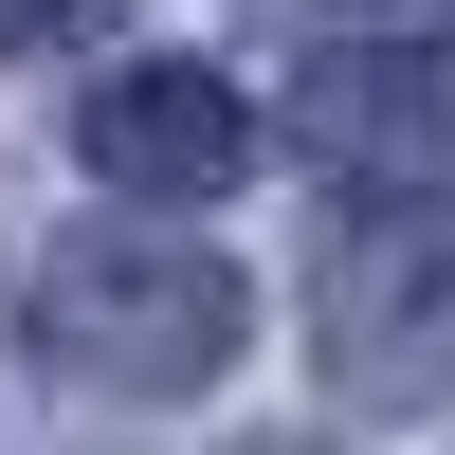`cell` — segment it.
<instances>
[{
    "mask_svg": "<svg viewBox=\"0 0 455 455\" xmlns=\"http://www.w3.org/2000/svg\"><path fill=\"white\" fill-rule=\"evenodd\" d=\"M19 310H36V347H55L73 383H109V401H201L219 364L255 347V291L219 274L201 237H146V219L55 237V255L19 274Z\"/></svg>",
    "mask_w": 455,
    "mask_h": 455,
    "instance_id": "obj_1",
    "label": "cell"
},
{
    "mask_svg": "<svg viewBox=\"0 0 455 455\" xmlns=\"http://www.w3.org/2000/svg\"><path fill=\"white\" fill-rule=\"evenodd\" d=\"M310 310H328V383H347V401H383V419L455 401V237H437L419 201L347 219L328 274H310Z\"/></svg>",
    "mask_w": 455,
    "mask_h": 455,
    "instance_id": "obj_2",
    "label": "cell"
},
{
    "mask_svg": "<svg viewBox=\"0 0 455 455\" xmlns=\"http://www.w3.org/2000/svg\"><path fill=\"white\" fill-rule=\"evenodd\" d=\"M291 146L364 201H437L455 182V36H347L291 92Z\"/></svg>",
    "mask_w": 455,
    "mask_h": 455,
    "instance_id": "obj_3",
    "label": "cell"
},
{
    "mask_svg": "<svg viewBox=\"0 0 455 455\" xmlns=\"http://www.w3.org/2000/svg\"><path fill=\"white\" fill-rule=\"evenodd\" d=\"M92 182L109 201H237V164H255V109H237V73H201V55H128L92 92Z\"/></svg>",
    "mask_w": 455,
    "mask_h": 455,
    "instance_id": "obj_4",
    "label": "cell"
},
{
    "mask_svg": "<svg viewBox=\"0 0 455 455\" xmlns=\"http://www.w3.org/2000/svg\"><path fill=\"white\" fill-rule=\"evenodd\" d=\"M291 19H328V36H455V0H291Z\"/></svg>",
    "mask_w": 455,
    "mask_h": 455,
    "instance_id": "obj_5",
    "label": "cell"
},
{
    "mask_svg": "<svg viewBox=\"0 0 455 455\" xmlns=\"http://www.w3.org/2000/svg\"><path fill=\"white\" fill-rule=\"evenodd\" d=\"M73 19V0H0V55H36V36H55Z\"/></svg>",
    "mask_w": 455,
    "mask_h": 455,
    "instance_id": "obj_6",
    "label": "cell"
},
{
    "mask_svg": "<svg viewBox=\"0 0 455 455\" xmlns=\"http://www.w3.org/2000/svg\"><path fill=\"white\" fill-rule=\"evenodd\" d=\"M255 455H310V437H255Z\"/></svg>",
    "mask_w": 455,
    "mask_h": 455,
    "instance_id": "obj_7",
    "label": "cell"
}]
</instances>
